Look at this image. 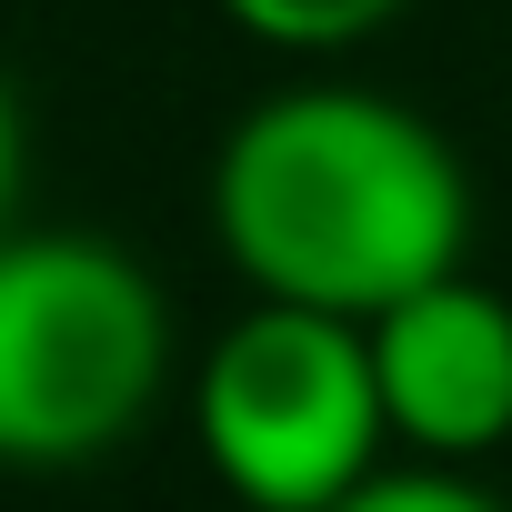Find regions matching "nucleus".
Here are the masks:
<instances>
[{"instance_id": "nucleus-3", "label": "nucleus", "mask_w": 512, "mask_h": 512, "mask_svg": "<svg viewBox=\"0 0 512 512\" xmlns=\"http://www.w3.org/2000/svg\"><path fill=\"white\" fill-rule=\"evenodd\" d=\"M201 472L241 512H332L392 462L372 332L302 302H251L191 362Z\"/></svg>"}, {"instance_id": "nucleus-6", "label": "nucleus", "mask_w": 512, "mask_h": 512, "mask_svg": "<svg viewBox=\"0 0 512 512\" xmlns=\"http://www.w3.org/2000/svg\"><path fill=\"white\" fill-rule=\"evenodd\" d=\"M332 512H512V492H492L482 472H462V462H382L352 502H332Z\"/></svg>"}, {"instance_id": "nucleus-2", "label": "nucleus", "mask_w": 512, "mask_h": 512, "mask_svg": "<svg viewBox=\"0 0 512 512\" xmlns=\"http://www.w3.org/2000/svg\"><path fill=\"white\" fill-rule=\"evenodd\" d=\"M171 392V292L111 231H0V462L81 472Z\"/></svg>"}, {"instance_id": "nucleus-5", "label": "nucleus", "mask_w": 512, "mask_h": 512, "mask_svg": "<svg viewBox=\"0 0 512 512\" xmlns=\"http://www.w3.org/2000/svg\"><path fill=\"white\" fill-rule=\"evenodd\" d=\"M211 11H221L241 41L282 51V61H342V51L382 41L412 0H211Z\"/></svg>"}, {"instance_id": "nucleus-7", "label": "nucleus", "mask_w": 512, "mask_h": 512, "mask_svg": "<svg viewBox=\"0 0 512 512\" xmlns=\"http://www.w3.org/2000/svg\"><path fill=\"white\" fill-rule=\"evenodd\" d=\"M21 181H31V111H21L11 71H0V231L21 221Z\"/></svg>"}, {"instance_id": "nucleus-1", "label": "nucleus", "mask_w": 512, "mask_h": 512, "mask_svg": "<svg viewBox=\"0 0 512 512\" xmlns=\"http://www.w3.org/2000/svg\"><path fill=\"white\" fill-rule=\"evenodd\" d=\"M472 161L372 81H282L211 151V241L251 302L382 322L472 262Z\"/></svg>"}, {"instance_id": "nucleus-4", "label": "nucleus", "mask_w": 512, "mask_h": 512, "mask_svg": "<svg viewBox=\"0 0 512 512\" xmlns=\"http://www.w3.org/2000/svg\"><path fill=\"white\" fill-rule=\"evenodd\" d=\"M362 332H372L392 442L412 462L482 472L492 452H512V302L472 262L442 272V282H422V292H402Z\"/></svg>"}]
</instances>
